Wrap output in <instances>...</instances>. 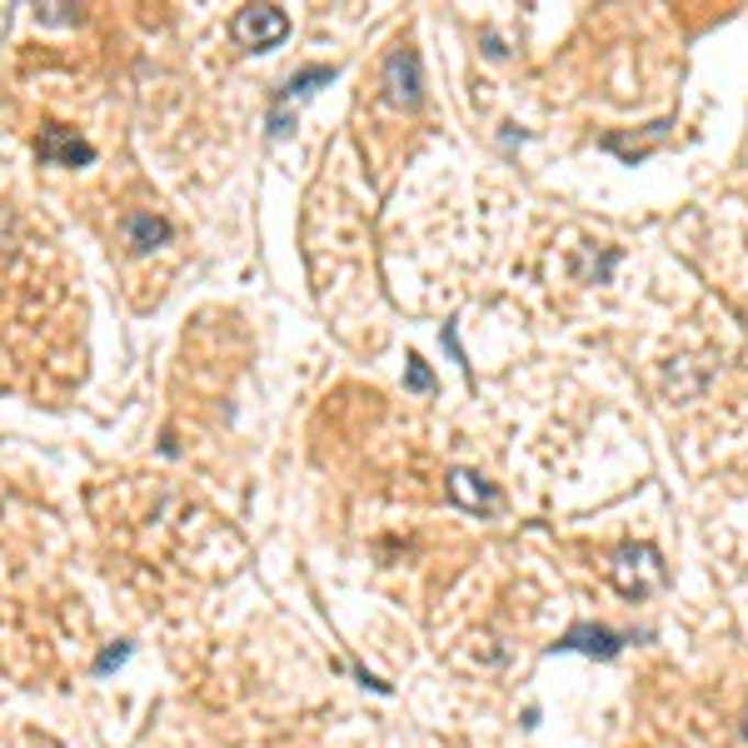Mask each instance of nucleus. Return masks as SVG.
<instances>
[{"label": "nucleus", "instance_id": "obj_1", "mask_svg": "<svg viewBox=\"0 0 748 748\" xmlns=\"http://www.w3.org/2000/svg\"><path fill=\"white\" fill-rule=\"evenodd\" d=\"M609 584L618 589L624 599H634V604H644V599H654L663 584H669V565H663V554L654 549V544H618L614 559H609Z\"/></svg>", "mask_w": 748, "mask_h": 748}, {"label": "nucleus", "instance_id": "obj_2", "mask_svg": "<svg viewBox=\"0 0 748 748\" xmlns=\"http://www.w3.org/2000/svg\"><path fill=\"white\" fill-rule=\"evenodd\" d=\"M330 80H339V66H304L284 80L280 100H275V110H270V141H284V135L294 131V110L315 96V90H325Z\"/></svg>", "mask_w": 748, "mask_h": 748}, {"label": "nucleus", "instance_id": "obj_3", "mask_svg": "<svg viewBox=\"0 0 748 748\" xmlns=\"http://www.w3.org/2000/svg\"><path fill=\"white\" fill-rule=\"evenodd\" d=\"M634 639H649V634H618L609 629V624H574L569 634H559V644H554L549 654H584V659H618L624 654V644Z\"/></svg>", "mask_w": 748, "mask_h": 748}, {"label": "nucleus", "instance_id": "obj_4", "mask_svg": "<svg viewBox=\"0 0 748 748\" xmlns=\"http://www.w3.org/2000/svg\"><path fill=\"white\" fill-rule=\"evenodd\" d=\"M384 96L400 110L424 105V76H420V51H414V45H400V51L384 60Z\"/></svg>", "mask_w": 748, "mask_h": 748}, {"label": "nucleus", "instance_id": "obj_5", "mask_svg": "<svg viewBox=\"0 0 748 748\" xmlns=\"http://www.w3.org/2000/svg\"><path fill=\"white\" fill-rule=\"evenodd\" d=\"M235 35L245 41V51L260 55L290 35V15H284L280 5H245V11L235 15Z\"/></svg>", "mask_w": 748, "mask_h": 748}, {"label": "nucleus", "instance_id": "obj_6", "mask_svg": "<svg viewBox=\"0 0 748 748\" xmlns=\"http://www.w3.org/2000/svg\"><path fill=\"white\" fill-rule=\"evenodd\" d=\"M669 131H673V120H659V125H649V131H644V135L609 131V135H599V150L618 155V160H624V165H639L644 155H654L663 141H669Z\"/></svg>", "mask_w": 748, "mask_h": 748}, {"label": "nucleus", "instance_id": "obj_7", "mask_svg": "<svg viewBox=\"0 0 748 748\" xmlns=\"http://www.w3.org/2000/svg\"><path fill=\"white\" fill-rule=\"evenodd\" d=\"M41 160L45 165H66V170H80V165L96 160V145L80 141V135L66 131V125H51V131L41 135Z\"/></svg>", "mask_w": 748, "mask_h": 748}, {"label": "nucleus", "instance_id": "obj_8", "mask_svg": "<svg viewBox=\"0 0 748 748\" xmlns=\"http://www.w3.org/2000/svg\"><path fill=\"white\" fill-rule=\"evenodd\" d=\"M449 499H455L459 510H499V489L489 484L484 475H475V469H449Z\"/></svg>", "mask_w": 748, "mask_h": 748}, {"label": "nucleus", "instance_id": "obj_9", "mask_svg": "<svg viewBox=\"0 0 748 748\" xmlns=\"http://www.w3.org/2000/svg\"><path fill=\"white\" fill-rule=\"evenodd\" d=\"M125 239H131L135 255H150V249H160L165 239H170V220H160V215H125Z\"/></svg>", "mask_w": 748, "mask_h": 748}, {"label": "nucleus", "instance_id": "obj_10", "mask_svg": "<svg viewBox=\"0 0 748 748\" xmlns=\"http://www.w3.org/2000/svg\"><path fill=\"white\" fill-rule=\"evenodd\" d=\"M614 265H618V255L609 249V255H584L574 270H579V280H584V284H594V280H609V275H614Z\"/></svg>", "mask_w": 748, "mask_h": 748}, {"label": "nucleus", "instance_id": "obj_11", "mask_svg": "<svg viewBox=\"0 0 748 748\" xmlns=\"http://www.w3.org/2000/svg\"><path fill=\"white\" fill-rule=\"evenodd\" d=\"M404 365H410V369H404V380H410V390H414V394H429V390H434V375H429V365H424L420 355H410V359H404Z\"/></svg>", "mask_w": 748, "mask_h": 748}, {"label": "nucleus", "instance_id": "obj_12", "mask_svg": "<svg viewBox=\"0 0 748 748\" xmlns=\"http://www.w3.org/2000/svg\"><path fill=\"white\" fill-rule=\"evenodd\" d=\"M125 659H131V639H115V644H110V649L96 659V673H110L115 663H125Z\"/></svg>", "mask_w": 748, "mask_h": 748}, {"label": "nucleus", "instance_id": "obj_13", "mask_svg": "<svg viewBox=\"0 0 748 748\" xmlns=\"http://www.w3.org/2000/svg\"><path fill=\"white\" fill-rule=\"evenodd\" d=\"M41 21L45 25H66V21H80V11H66V5H41Z\"/></svg>", "mask_w": 748, "mask_h": 748}, {"label": "nucleus", "instance_id": "obj_14", "mask_svg": "<svg viewBox=\"0 0 748 748\" xmlns=\"http://www.w3.org/2000/svg\"><path fill=\"white\" fill-rule=\"evenodd\" d=\"M445 349H449V355H455V365H465V369H469L465 349H459V335H455V325H445Z\"/></svg>", "mask_w": 748, "mask_h": 748}, {"label": "nucleus", "instance_id": "obj_15", "mask_svg": "<svg viewBox=\"0 0 748 748\" xmlns=\"http://www.w3.org/2000/svg\"><path fill=\"white\" fill-rule=\"evenodd\" d=\"M355 679L365 683V689H375V694H390V683H380V679H375V673H369V669H359V663H355Z\"/></svg>", "mask_w": 748, "mask_h": 748}, {"label": "nucleus", "instance_id": "obj_16", "mask_svg": "<svg viewBox=\"0 0 748 748\" xmlns=\"http://www.w3.org/2000/svg\"><path fill=\"white\" fill-rule=\"evenodd\" d=\"M484 55H494V60H504V45H499V35H484Z\"/></svg>", "mask_w": 748, "mask_h": 748}, {"label": "nucleus", "instance_id": "obj_17", "mask_svg": "<svg viewBox=\"0 0 748 748\" xmlns=\"http://www.w3.org/2000/svg\"><path fill=\"white\" fill-rule=\"evenodd\" d=\"M744 738H748V714H744Z\"/></svg>", "mask_w": 748, "mask_h": 748}]
</instances>
